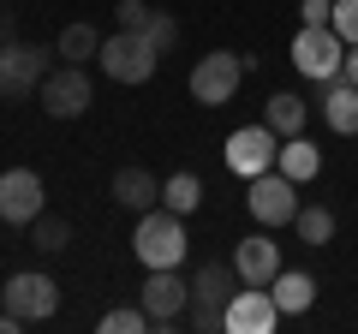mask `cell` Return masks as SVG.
Masks as SVG:
<instances>
[{
	"label": "cell",
	"instance_id": "6da1fadb",
	"mask_svg": "<svg viewBox=\"0 0 358 334\" xmlns=\"http://www.w3.org/2000/svg\"><path fill=\"white\" fill-rule=\"evenodd\" d=\"M239 269H233V257L227 263H203V269L192 275V305H185V322H192L197 334H221L227 328V298L239 293Z\"/></svg>",
	"mask_w": 358,
	"mask_h": 334
},
{
	"label": "cell",
	"instance_id": "7a4b0ae2",
	"mask_svg": "<svg viewBox=\"0 0 358 334\" xmlns=\"http://www.w3.org/2000/svg\"><path fill=\"white\" fill-rule=\"evenodd\" d=\"M131 251H138L143 269H179L185 263V215H173L167 203L143 209L138 233H131Z\"/></svg>",
	"mask_w": 358,
	"mask_h": 334
},
{
	"label": "cell",
	"instance_id": "3957f363",
	"mask_svg": "<svg viewBox=\"0 0 358 334\" xmlns=\"http://www.w3.org/2000/svg\"><path fill=\"white\" fill-rule=\"evenodd\" d=\"M245 72H251V60H245V54H233V48L203 54V60L192 66V102H203V108H227L233 96H239Z\"/></svg>",
	"mask_w": 358,
	"mask_h": 334
},
{
	"label": "cell",
	"instance_id": "277c9868",
	"mask_svg": "<svg viewBox=\"0 0 358 334\" xmlns=\"http://www.w3.org/2000/svg\"><path fill=\"white\" fill-rule=\"evenodd\" d=\"M48 72H54V48H36V42H6L0 48V96L6 102L36 96Z\"/></svg>",
	"mask_w": 358,
	"mask_h": 334
},
{
	"label": "cell",
	"instance_id": "5b68a950",
	"mask_svg": "<svg viewBox=\"0 0 358 334\" xmlns=\"http://www.w3.org/2000/svg\"><path fill=\"white\" fill-rule=\"evenodd\" d=\"M293 66L305 78H317V84H329V78H341L346 66V36L334 24H299L293 36Z\"/></svg>",
	"mask_w": 358,
	"mask_h": 334
},
{
	"label": "cell",
	"instance_id": "8992f818",
	"mask_svg": "<svg viewBox=\"0 0 358 334\" xmlns=\"http://www.w3.org/2000/svg\"><path fill=\"white\" fill-rule=\"evenodd\" d=\"M102 66H108L114 84H150L155 66H162V54L150 48L143 30H114V36L102 42Z\"/></svg>",
	"mask_w": 358,
	"mask_h": 334
},
{
	"label": "cell",
	"instance_id": "52a82bcc",
	"mask_svg": "<svg viewBox=\"0 0 358 334\" xmlns=\"http://www.w3.org/2000/svg\"><path fill=\"white\" fill-rule=\"evenodd\" d=\"M138 305L150 317V328H179L185 305H192V281H179V269H150V281L138 286Z\"/></svg>",
	"mask_w": 358,
	"mask_h": 334
},
{
	"label": "cell",
	"instance_id": "ba28073f",
	"mask_svg": "<svg viewBox=\"0 0 358 334\" xmlns=\"http://www.w3.org/2000/svg\"><path fill=\"white\" fill-rule=\"evenodd\" d=\"M245 209H251L257 227H293V215H299V185L287 180L281 167H268V173H257V180H251Z\"/></svg>",
	"mask_w": 358,
	"mask_h": 334
},
{
	"label": "cell",
	"instance_id": "9c48e42d",
	"mask_svg": "<svg viewBox=\"0 0 358 334\" xmlns=\"http://www.w3.org/2000/svg\"><path fill=\"white\" fill-rule=\"evenodd\" d=\"M90 96H96V84H90V72H84V66H66V60H60V66H54L48 78H42L36 102L48 108L54 119H78V114L90 108Z\"/></svg>",
	"mask_w": 358,
	"mask_h": 334
},
{
	"label": "cell",
	"instance_id": "30bf717a",
	"mask_svg": "<svg viewBox=\"0 0 358 334\" xmlns=\"http://www.w3.org/2000/svg\"><path fill=\"white\" fill-rule=\"evenodd\" d=\"M275 155H281V131L268 126H239L227 138V167L233 173H239V180H257V173H268V167H275Z\"/></svg>",
	"mask_w": 358,
	"mask_h": 334
},
{
	"label": "cell",
	"instance_id": "8fae6325",
	"mask_svg": "<svg viewBox=\"0 0 358 334\" xmlns=\"http://www.w3.org/2000/svg\"><path fill=\"white\" fill-rule=\"evenodd\" d=\"M0 298H6V310H18L24 322H48L54 310H60V286H54V275H42V269L13 275V281L0 286Z\"/></svg>",
	"mask_w": 358,
	"mask_h": 334
},
{
	"label": "cell",
	"instance_id": "7c38bea8",
	"mask_svg": "<svg viewBox=\"0 0 358 334\" xmlns=\"http://www.w3.org/2000/svg\"><path fill=\"white\" fill-rule=\"evenodd\" d=\"M42 215V173L36 167H6L0 173V221L6 227H30Z\"/></svg>",
	"mask_w": 358,
	"mask_h": 334
},
{
	"label": "cell",
	"instance_id": "4fadbf2b",
	"mask_svg": "<svg viewBox=\"0 0 358 334\" xmlns=\"http://www.w3.org/2000/svg\"><path fill=\"white\" fill-rule=\"evenodd\" d=\"M275 322H281V305L268 286H239L227 298V334H275Z\"/></svg>",
	"mask_w": 358,
	"mask_h": 334
},
{
	"label": "cell",
	"instance_id": "5bb4252c",
	"mask_svg": "<svg viewBox=\"0 0 358 334\" xmlns=\"http://www.w3.org/2000/svg\"><path fill=\"white\" fill-rule=\"evenodd\" d=\"M233 269H239L245 286H268L281 275V245L268 239V233H251V239L233 245Z\"/></svg>",
	"mask_w": 358,
	"mask_h": 334
},
{
	"label": "cell",
	"instance_id": "9a60e30c",
	"mask_svg": "<svg viewBox=\"0 0 358 334\" xmlns=\"http://www.w3.org/2000/svg\"><path fill=\"white\" fill-rule=\"evenodd\" d=\"M317 102H322V119H329V131H341V138H358V84H352V78H329Z\"/></svg>",
	"mask_w": 358,
	"mask_h": 334
},
{
	"label": "cell",
	"instance_id": "2e32d148",
	"mask_svg": "<svg viewBox=\"0 0 358 334\" xmlns=\"http://www.w3.org/2000/svg\"><path fill=\"white\" fill-rule=\"evenodd\" d=\"M114 203L131 209V215L155 209V203H162V185H155V173H143V167H120V173H114Z\"/></svg>",
	"mask_w": 358,
	"mask_h": 334
},
{
	"label": "cell",
	"instance_id": "e0dca14e",
	"mask_svg": "<svg viewBox=\"0 0 358 334\" xmlns=\"http://www.w3.org/2000/svg\"><path fill=\"white\" fill-rule=\"evenodd\" d=\"M268 293H275V305H281V317H305V310L317 305V281H310L305 269H281L275 281H268Z\"/></svg>",
	"mask_w": 358,
	"mask_h": 334
},
{
	"label": "cell",
	"instance_id": "ac0fdd59",
	"mask_svg": "<svg viewBox=\"0 0 358 334\" xmlns=\"http://www.w3.org/2000/svg\"><path fill=\"white\" fill-rule=\"evenodd\" d=\"M275 167H281L293 185H305V180H317V173H322V150L305 138V131H299V138H281V155H275Z\"/></svg>",
	"mask_w": 358,
	"mask_h": 334
},
{
	"label": "cell",
	"instance_id": "d6986e66",
	"mask_svg": "<svg viewBox=\"0 0 358 334\" xmlns=\"http://www.w3.org/2000/svg\"><path fill=\"white\" fill-rule=\"evenodd\" d=\"M54 54H60L66 66L102 60V36H96V24H66V30H60V42H54Z\"/></svg>",
	"mask_w": 358,
	"mask_h": 334
},
{
	"label": "cell",
	"instance_id": "ffe728a7",
	"mask_svg": "<svg viewBox=\"0 0 358 334\" xmlns=\"http://www.w3.org/2000/svg\"><path fill=\"white\" fill-rule=\"evenodd\" d=\"M162 203L173 209V215L203 209V180H197V173H167V180H162Z\"/></svg>",
	"mask_w": 358,
	"mask_h": 334
},
{
	"label": "cell",
	"instance_id": "44dd1931",
	"mask_svg": "<svg viewBox=\"0 0 358 334\" xmlns=\"http://www.w3.org/2000/svg\"><path fill=\"white\" fill-rule=\"evenodd\" d=\"M305 114H310V108L299 102L293 90L268 96V108H263V119H268V126H275V131H281V138H299V131H305Z\"/></svg>",
	"mask_w": 358,
	"mask_h": 334
},
{
	"label": "cell",
	"instance_id": "7402d4cb",
	"mask_svg": "<svg viewBox=\"0 0 358 334\" xmlns=\"http://www.w3.org/2000/svg\"><path fill=\"white\" fill-rule=\"evenodd\" d=\"M293 227H299V239H305V245H329L334 239V209L329 203H299Z\"/></svg>",
	"mask_w": 358,
	"mask_h": 334
},
{
	"label": "cell",
	"instance_id": "603a6c76",
	"mask_svg": "<svg viewBox=\"0 0 358 334\" xmlns=\"http://www.w3.org/2000/svg\"><path fill=\"white\" fill-rule=\"evenodd\" d=\"M30 245H36L42 257H60L66 245H72V227H66L60 215H36L30 221Z\"/></svg>",
	"mask_w": 358,
	"mask_h": 334
},
{
	"label": "cell",
	"instance_id": "cb8c5ba5",
	"mask_svg": "<svg viewBox=\"0 0 358 334\" xmlns=\"http://www.w3.org/2000/svg\"><path fill=\"white\" fill-rule=\"evenodd\" d=\"M150 328V317H143V305H114L102 317V334H143Z\"/></svg>",
	"mask_w": 358,
	"mask_h": 334
},
{
	"label": "cell",
	"instance_id": "d4e9b609",
	"mask_svg": "<svg viewBox=\"0 0 358 334\" xmlns=\"http://www.w3.org/2000/svg\"><path fill=\"white\" fill-rule=\"evenodd\" d=\"M143 36H150V48H155V54H173V48H179V18L155 13L150 24H143Z\"/></svg>",
	"mask_w": 358,
	"mask_h": 334
},
{
	"label": "cell",
	"instance_id": "484cf974",
	"mask_svg": "<svg viewBox=\"0 0 358 334\" xmlns=\"http://www.w3.org/2000/svg\"><path fill=\"white\" fill-rule=\"evenodd\" d=\"M114 18H120V30H143V24L155 18V6H150V0H120Z\"/></svg>",
	"mask_w": 358,
	"mask_h": 334
},
{
	"label": "cell",
	"instance_id": "4316f807",
	"mask_svg": "<svg viewBox=\"0 0 358 334\" xmlns=\"http://www.w3.org/2000/svg\"><path fill=\"white\" fill-rule=\"evenodd\" d=\"M329 24L341 30L346 48H352V42H358V0H334V18H329Z\"/></svg>",
	"mask_w": 358,
	"mask_h": 334
},
{
	"label": "cell",
	"instance_id": "83f0119b",
	"mask_svg": "<svg viewBox=\"0 0 358 334\" xmlns=\"http://www.w3.org/2000/svg\"><path fill=\"white\" fill-rule=\"evenodd\" d=\"M334 0H299V24H329Z\"/></svg>",
	"mask_w": 358,
	"mask_h": 334
},
{
	"label": "cell",
	"instance_id": "f1b7e54d",
	"mask_svg": "<svg viewBox=\"0 0 358 334\" xmlns=\"http://www.w3.org/2000/svg\"><path fill=\"white\" fill-rule=\"evenodd\" d=\"M6 42H18V24H13V6H0V48Z\"/></svg>",
	"mask_w": 358,
	"mask_h": 334
},
{
	"label": "cell",
	"instance_id": "f546056e",
	"mask_svg": "<svg viewBox=\"0 0 358 334\" xmlns=\"http://www.w3.org/2000/svg\"><path fill=\"white\" fill-rule=\"evenodd\" d=\"M24 328V317H18V310H0V334H18Z\"/></svg>",
	"mask_w": 358,
	"mask_h": 334
},
{
	"label": "cell",
	"instance_id": "4dcf8cb0",
	"mask_svg": "<svg viewBox=\"0 0 358 334\" xmlns=\"http://www.w3.org/2000/svg\"><path fill=\"white\" fill-rule=\"evenodd\" d=\"M341 78H352V84H358V42L346 48V66H341Z\"/></svg>",
	"mask_w": 358,
	"mask_h": 334
},
{
	"label": "cell",
	"instance_id": "1f68e13d",
	"mask_svg": "<svg viewBox=\"0 0 358 334\" xmlns=\"http://www.w3.org/2000/svg\"><path fill=\"white\" fill-rule=\"evenodd\" d=\"M0 305H6V298H0Z\"/></svg>",
	"mask_w": 358,
	"mask_h": 334
}]
</instances>
